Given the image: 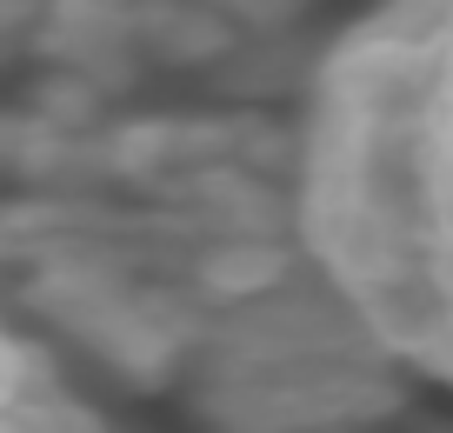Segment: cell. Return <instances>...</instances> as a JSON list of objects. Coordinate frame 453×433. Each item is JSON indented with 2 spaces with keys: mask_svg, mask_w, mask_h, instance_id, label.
Returning <instances> with one entry per match:
<instances>
[{
  "mask_svg": "<svg viewBox=\"0 0 453 433\" xmlns=\"http://www.w3.org/2000/svg\"><path fill=\"white\" fill-rule=\"evenodd\" d=\"M307 240L367 334L453 380V0L340 41L307 134Z\"/></svg>",
  "mask_w": 453,
  "mask_h": 433,
  "instance_id": "cell-1",
  "label": "cell"
},
{
  "mask_svg": "<svg viewBox=\"0 0 453 433\" xmlns=\"http://www.w3.org/2000/svg\"><path fill=\"white\" fill-rule=\"evenodd\" d=\"M7 433H100L94 420L67 400V387H60L54 374H47V387L34 393L27 340H14V360H7Z\"/></svg>",
  "mask_w": 453,
  "mask_h": 433,
  "instance_id": "cell-2",
  "label": "cell"
}]
</instances>
